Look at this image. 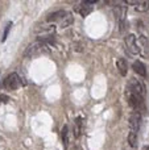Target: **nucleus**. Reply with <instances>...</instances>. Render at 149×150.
Segmentation results:
<instances>
[{
  "mask_svg": "<svg viewBox=\"0 0 149 150\" xmlns=\"http://www.w3.org/2000/svg\"><path fill=\"white\" fill-rule=\"evenodd\" d=\"M73 20L74 18H73L71 12H67V11H57V12L48 16V21L49 23L58 24L61 28H66V26L71 25Z\"/></svg>",
  "mask_w": 149,
  "mask_h": 150,
  "instance_id": "obj_1",
  "label": "nucleus"
},
{
  "mask_svg": "<svg viewBox=\"0 0 149 150\" xmlns=\"http://www.w3.org/2000/svg\"><path fill=\"white\" fill-rule=\"evenodd\" d=\"M127 100H128L129 105L137 112V113L141 115V112H145V101H144V96L136 95L133 92H129L127 91Z\"/></svg>",
  "mask_w": 149,
  "mask_h": 150,
  "instance_id": "obj_2",
  "label": "nucleus"
},
{
  "mask_svg": "<svg viewBox=\"0 0 149 150\" xmlns=\"http://www.w3.org/2000/svg\"><path fill=\"white\" fill-rule=\"evenodd\" d=\"M49 49H48V44L44 41H38L36 44L28 46V49L25 50V57L28 58H33V57H38V55L44 54V53H48Z\"/></svg>",
  "mask_w": 149,
  "mask_h": 150,
  "instance_id": "obj_3",
  "label": "nucleus"
},
{
  "mask_svg": "<svg viewBox=\"0 0 149 150\" xmlns=\"http://www.w3.org/2000/svg\"><path fill=\"white\" fill-rule=\"evenodd\" d=\"M3 86H4V88L8 90V91H15L21 86V79L16 73H12V74L7 75V78L4 79Z\"/></svg>",
  "mask_w": 149,
  "mask_h": 150,
  "instance_id": "obj_4",
  "label": "nucleus"
},
{
  "mask_svg": "<svg viewBox=\"0 0 149 150\" xmlns=\"http://www.w3.org/2000/svg\"><path fill=\"white\" fill-rule=\"evenodd\" d=\"M54 32H55V28L53 25H41V26H38V28H36V33L38 34L42 38V41L46 42V44H48V40L52 38Z\"/></svg>",
  "mask_w": 149,
  "mask_h": 150,
  "instance_id": "obj_5",
  "label": "nucleus"
},
{
  "mask_svg": "<svg viewBox=\"0 0 149 150\" xmlns=\"http://www.w3.org/2000/svg\"><path fill=\"white\" fill-rule=\"evenodd\" d=\"M129 92H133L136 95H140V96H144L145 95V86L140 82L139 79H131L128 83V90Z\"/></svg>",
  "mask_w": 149,
  "mask_h": 150,
  "instance_id": "obj_6",
  "label": "nucleus"
},
{
  "mask_svg": "<svg viewBox=\"0 0 149 150\" xmlns=\"http://www.w3.org/2000/svg\"><path fill=\"white\" fill-rule=\"evenodd\" d=\"M124 44H126V47L132 53V54H139V46L136 44V37L135 34H127L126 38H124Z\"/></svg>",
  "mask_w": 149,
  "mask_h": 150,
  "instance_id": "obj_7",
  "label": "nucleus"
},
{
  "mask_svg": "<svg viewBox=\"0 0 149 150\" xmlns=\"http://www.w3.org/2000/svg\"><path fill=\"white\" fill-rule=\"evenodd\" d=\"M129 125H131V129L133 133L139 132L140 127H141V115L137 113V112H133L129 117Z\"/></svg>",
  "mask_w": 149,
  "mask_h": 150,
  "instance_id": "obj_8",
  "label": "nucleus"
},
{
  "mask_svg": "<svg viewBox=\"0 0 149 150\" xmlns=\"http://www.w3.org/2000/svg\"><path fill=\"white\" fill-rule=\"evenodd\" d=\"M94 3H96V1H94V0H90V1H82L81 4H79V7L77 8V11L81 13V16L86 17V16H89L90 13H91V11H92L91 4H94Z\"/></svg>",
  "mask_w": 149,
  "mask_h": 150,
  "instance_id": "obj_9",
  "label": "nucleus"
},
{
  "mask_svg": "<svg viewBox=\"0 0 149 150\" xmlns=\"http://www.w3.org/2000/svg\"><path fill=\"white\" fill-rule=\"evenodd\" d=\"M83 130V119L81 116L75 117L74 120V137H79Z\"/></svg>",
  "mask_w": 149,
  "mask_h": 150,
  "instance_id": "obj_10",
  "label": "nucleus"
},
{
  "mask_svg": "<svg viewBox=\"0 0 149 150\" xmlns=\"http://www.w3.org/2000/svg\"><path fill=\"white\" fill-rule=\"evenodd\" d=\"M133 71L136 73L137 75H141V76H147V67H145V65L143 62H140V61H136V62L133 63Z\"/></svg>",
  "mask_w": 149,
  "mask_h": 150,
  "instance_id": "obj_11",
  "label": "nucleus"
},
{
  "mask_svg": "<svg viewBox=\"0 0 149 150\" xmlns=\"http://www.w3.org/2000/svg\"><path fill=\"white\" fill-rule=\"evenodd\" d=\"M116 67H118L119 73L120 75H123V76H127V73H128V65H127V61L124 59V58H120V59H118V62H116Z\"/></svg>",
  "mask_w": 149,
  "mask_h": 150,
  "instance_id": "obj_12",
  "label": "nucleus"
},
{
  "mask_svg": "<svg viewBox=\"0 0 149 150\" xmlns=\"http://www.w3.org/2000/svg\"><path fill=\"white\" fill-rule=\"evenodd\" d=\"M139 42L141 44V49L139 50V53H141L143 55H145V57H147V55L149 54V41L145 38L144 36H140Z\"/></svg>",
  "mask_w": 149,
  "mask_h": 150,
  "instance_id": "obj_13",
  "label": "nucleus"
},
{
  "mask_svg": "<svg viewBox=\"0 0 149 150\" xmlns=\"http://www.w3.org/2000/svg\"><path fill=\"white\" fill-rule=\"evenodd\" d=\"M62 144H63V148L67 149V144H69V128H67V125H63V128H62Z\"/></svg>",
  "mask_w": 149,
  "mask_h": 150,
  "instance_id": "obj_14",
  "label": "nucleus"
},
{
  "mask_svg": "<svg viewBox=\"0 0 149 150\" xmlns=\"http://www.w3.org/2000/svg\"><path fill=\"white\" fill-rule=\"evenodd\" d=\"M135 9H136L137 12H147L149 9V1H139L137 5L135 7Z\"/></svg>",
  "mask_w": 149,
  "mask_h": 150,
  "instance_id": "obj_15",
  "label": "nucleus"
},
{
  "mask_svg": "<svg viewBox=\"0 0 149 150\" xmlns=\"http://www.w3.org/2000/svg\"><path fill=\"white\" fill-rule=\"evenodd\" d=\"M128 142H129V145H131L132 148L137 146V134H136V133H133V132L129 133V136H128Z\"/></svg>",
  "mask_w": 149,
  "mask_h": 150,
  "instance_id": "obj_16",
  "label": "nucleus"
},
{
  "mask_svg": "<svg viewBox=\"0 0 149 150\" xmlns=\"http://www.w3.org/2000/svg\"><path fill=\"white\" fill-rule=\"evenodd\" d=\"M11 28H12V23H8V24H7V26H5V29H4V34H3V38H1V41H3V42H4L5 40H7L8 33H9Z\"/></svg>",
  "mask_w": 149,
  "mask_h": 150,
  "instance_id": "obj_17",
  "label": "nucleus"
},
{
  "mask_svg": "<svg viewBox=\"0 0 149 150\" xmlns=\"http://www.w3.org/2000/svg\"><path fill=\"white\" fill-rule=\"evenodd\" d=\"M1 101H4V103H5V101H8V96H5V95L0 96V103H1Z\"/></svg>",
  "mask_w": 149,
  "mask_h": 150,
  "instance_id": "obj_18",
  "label": "nucleus"
},
{
  "mask_svg": "<svg viewBox=\"0 0 149 150\" xmlns=\"http://www.w3.org/2000/svg\"><path fill=\"white\" fill-rule=\"evenodd\" d=\"M145 150H149V146H148V148H147V149H145Z\"/></svg>",
  "mask_w": 149,
  "mask_h": 150,
  "instance_id": "obj_19",
  "label": "nucleus"
}]
</instances>
